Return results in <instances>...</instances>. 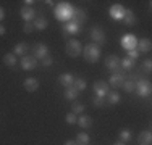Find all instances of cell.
I'll return each mask as SVG.
<instances>
[{
	"mask_svg": "<svg viewBox=\"0 0 152 145\" xmlns=\"http://www.w3.org/2000/svg\"><path fill=\"white\" fill-rule=\"evenodd\" d=\"M110 16L113 18V20H123V16H125V8H123L121 5H113L110 8Z\"/></svg>",
	"mask_w": 152,
	"mask_h": 145,
	"instance_id": "13",
	"label": "cell"
},
{
	"mask_svg": "<svg viewBox=\"0 0 152 145\" xmlns=\"http://www.w3.org/2000/svg\"><path fill=\"white\" fill-rule=\"evenodd\" d=\"M83 111H84V105H81V103H73V111H71V113L79 115V113H83Z\"/></svg>",
	"mask_w": 152,
	"mask_h": 145,
	"instance_id": "33",
	"label": "cell"
},
{
	"mask_svg": "<svg viewBox=\"0 0 152 145\" xmlns=\"http://www.w3.org/2000/svg\"><path fill=\"white\" fill-rule=\"evenodd\" d=\"M3 63H5L7 66H12L13 68L16 65V57L13 55V53H7V55L3 57Z\"/></svg>",
	"mask_w": 152,
	"mask_h": 145,
	"instance_id": "24",
	"label": "cell"
},
{
	"mask_svg": "<svg viewBox=\"0 0 152 145\" xmlns=\"http://www.w3.org/2000/svg\"><path fill=\"white\" fill-rule=\"evenodd\" d=\"M3 34H5V28H3L2 24H0V36H3Z\"/></svg>",
	"mask_w": 152,
	"mask_h": 145,
	"instance_id": "41",
	"label": "cell"
},
{
	"mask_svg": "<svg viewBox=\"0 0 152 145\" xmlns=\"http://www.w3.org/2000/svg\"><path fill=\"white\" fill-rule=\"evenodd\" d=\"M42 65H44V66H50V65H52V58H50L49 55L44 57L42 58Z\"/></svg>",
	"mask_w": 152,
	"mask_h": 145,
	"instance_id": "37",
	"label": "cell"
},
{
	"mask_svg": "<svg viewBox=\"0 0 152 145\" xmlns=\"http://www.w3.org/2000/svg\"><path fill=\"white\" fill-rule=\"evenodd\" d=\"M65 119H66L68 124H76V123H78V116H76L75 113H68Z\"/></svg>",
	"mask_w": 152,
	"mask_h": 145,
	"instance_id": "32",
	"label": "cell"
},
{
	"mask_svg": "<svg viewBox=\"0 0 152 145\" xmlns=\"http://www.w3.org/2000/svg\"><path fill=\"white\" fill-rule=\"evenodd\" d=\"M83 52V47H81V42H78L76 39H71V41L66 42V53L70 57L76 58L78 55H81Z\"/></svg>",
	"mask_w": 152,
	"mask_h": 145,
	"instance_id": "3",
	"label": "cell"
},
{
	"mask_svg": "<svg viewBox=\"0 0 152 145\" xmlns=\"http://www.w3.org/2000/svg\"><path fill=\"white\" fill-rule=\"evenodd\" d=\"M34 55L36 58H44L49 55V50H47V45H44V44H37V45L34 47Z\"/></svg>",
	"mask_w": 152,
	"mask_h": 145,
	"instance_id": "14",
	"label": "cell"
},
{
	"mask_svg": "<svg viewBox=\"0 0 152 145\" xmlns=\"http://www.w3.org/2000/svg\"><path fill=\"white\" fill-rule=\"evenodd\" d=\"M65 31H63V36H68V34H78L79 31H81V26H79L78 23H75V21H66V24H65Z\"/></svg>",
	"mask_w": 152,
	"mask_h": 145,
	"instance_id": "10",
	"label": "cell"
},
{
	"mask_svg": "<svg viewBox=\"0 0 152 145\" xmlns=\"http://www.w3.org/2000/svg\"><path fill=\"white\" fill-rule=\"evenodd\" d=\"M137 57H139L137 50H129V52H128V58H131V60H136Z\"/></svg>",
	"mask_w": 152,
	"mask_h": 145,
	"instance_id": "36",
	"label": "cell"
},
{
	"mask_svg": "<svg viewBox=\"0 0 152 145\" xmlns=\"http://www.w3.org/2000/svg\"><path fill=\"white\" fill-rule=\"evenodd\" d=\"M73 12H75V8L70 5V3L61 2V3L57 5V8H55V18L60 20V21H71Z\"/></svg>",
	"mask_w": 152,
	"mask_h": 145,
	"instance_id": "1",
	"label": "cell"
},
{
	"mask_svg": "<svg viewBox=\"0 0 152 145\" xmlns=\"http://www.w3.org/2000/svg\"><path fill=\"white\" fill-rule=\"evenodd\" d=\"M71 21H75V23H78L79 26H81V23L86 21V12L84 10H75L73 16H71Z\"/></svg>",
	"mask_w": 152,
	"mask_h": 145,
	"instance_id": "17",
	"label": "cell"
},
{
	"mask_svg": "<svg viewBox=\"0 0 152 145\" xmlns=\"http://www.w3.org/2000/svg\"><path fill=\"white\" fill-rule=\"evenodd\" d=\"M73 87L78 90V92H79V90H84L86 89V81H84V79H75Z\"/></svg>",
	"mask_w": 152,
	"mask_h": 145,
	"instance_id": "27",
	"label": "cell"
},
{
	"mask_svg": "<svg viewBox=\"0 0 152 145\" xmlns=\"http://www.w3.org/2000/svg\"><path fill=\"white\" fill-rule=\"evenodd\" d=\"M58 81H60V84H61V86H65V87H71V86H73V82H75V78H73L71 74H68V72H65V74H60Z\"/></svg>",
	"mask_w": 152,
	"mask_h": 145,
	"instance_id": "19",
	"label": "cell"
},
{
	"mask_svg": "<svg viewBox=\"0 0 152 145\" xmlns=\"http://www.w3.org/2000/svg\"><path fill=\"white\" fill-rule=\"evenodd\" d=\"M136 47L139 49V52H151L152 42H151V39H141V41H137Z\"/></svg>",
	"mask_w": 152,
	"mask_h": 145,
	"instance_id": "18",
	"label": "cell"
},
{
	"mask_svg": "<svg viewBox=\"0 0 152 145\" xmlns=\"http://www.w3.org/2000/svg\"><path fill=\"white\" fill-rule=\"evenodd\" d=\"M92 103L96 105V107H104V99L102 97H94V100H92Z\"/></svg>",
	"mask_w": 152,
	"mask_h": 145,
	"instance_id": "35",
	"label": "cell"
},
{
	"mask_svg": "<svg viewBox=\"0 0 152 145\" xmlns=\"http://www.w3.org/2000/svg\"><path fill=\"white\" fill-rule=\"evenodd\" d=\"M76 97H78V90H76L73 86L65 89V99H66V100H75Z\"/></svg>",
	"mask_w": 152,
	"mask_h": 145,
	"instance_id": "23",
	"label": "cell"
},
{
	"mask_svg": "<svg viewBox=\"0 0 152 145\" xmlns=\"http://www.w3.org/2000/svg\"><path fill=\"white\" fill-rule=\"evenodd\" d=\"M3 18H5V12H3V8L0 7V21H2Z\"/></svg>",
	"mask_w": 152,
	"mask_h": 145,
	"instance_id": "39",
	"label": "cell"
},
{
	"mask_svg": "<svg viewBox=\"0 0 152 145\" xmlns=\"http://www.w3.org/2000/svg\"><path fill=\"white\" fill-rule=\"evenodd\" d=\"M32 24H34V29L44 31V29L47 28V20H45L44 16H37V18L34 20V23H32Z\"/></svg>",
	"mask_w": 152,
	"mask_h": 145,
	"instance_id": "20",
	"label": "cell"
},
{
	"mask_svg": "<svg viewBox=\"0 0 152 145\" xmlns=\"http://www.w3.org/2000/svg\"><path fill=\"white\" fill-rule=\"evenodd\" d=\"M144 68H146L147 71H151V68H152V61L149 60V58H147V60L144 61Z\"/></svg>",
	"mask_w": 152,
	"mask_h": 145,
	"instance_id": "38",
	"label": "cell"
},
{
	"mask_svg": "<svg viewBox=\"0 0 152 145\" xmlns=\"http://www.w3.org/2000/svg\"><path fill=\"white\" fill-rule=\"evenodd\" d=\"M120 63L123 65V68H125V70H129V68H133L134 66V60H131V58H123V60L120 61Z\"/></svg>",
	"mask_w": 152,
	"mask_h": 145,
	"instance_id": "30",
	"label": "cell"
},
{
	"mask_svg": "<svg viewBox=\"0 0 152 145\" xmlns=\"http://www.w3.org/2000/svg\"><path fill=\"white\" fill-rule=\"evenodd\" d=\"M137 142L139 145H151L152 142V136H151V130H144L137 136Z\"/></svg>",
	"mask_w": 152,
	"mask_h": 145,
	"instance_id": "15",
	"label": "cell"
},
{
	"mask_svg": "<svg viewBox=\"0 0 152 145\" xmlns=\"http://www.w3.org/2000/svg\"><path fill=\"white\" fill-rule=\"evenodd\" d=\"M134 84H136L137 94H139L141 97H146V95H149V94H151L152 86H151V82H149V81H144V79H141V81L134 82Z\"/></svg>",
	"mask_w": 152,
	"mask_h": 145,
	"instance_id": "5",
	"label": "cell"
},
{
	"mask_svg": "<svg viewBox=\"0 0 152 145\" xmlns=\"http://www.w3.org/2000/svg\"><path fill=\"white\" fill-rule=\"evenodd\" d=\"M118 65H120V58H118L117 55H108L105 58V66H107V70H110V71H117V68H118Z\"/></svg>",
	"mask_w": 152,
	"mask_h": 145,
	"instance_id": "12",
	"label": "cell"
},
{
	"mask_svg": "<svg viewBox=\"0 0 152 145\" xmlns=\"http://www.w3.org/2000/svg\"><path fill=\"white\" fill-rule=\"evenodd\" d=\"M23 86H24V89L28 90V92H36V90L39 89V81H36V79H26V81L23 82Z\"/></svg>",
	"mask_w": 152,
	"mask_h": 145,
	"instance_id": "16",
	"label": "cell"
},
{
	"mask_svg": "<svg viewBox=\"0 0 152 145\" xmlns=\"http://www.w3.org/2000/svg\"><path fill=\"white\" fill-rule=\"evenodd\" d=\"M136 45H137V39L133 34L123 36V39H121V47H123V49H126L129 52V50H134Z\"/></svg>",
	"mask_w": 152,
	"mask_h": 145,
	"instance_id": "6",
	"label": "cell"
},
{
	"mask_svg": "<svg viewBox=\"0 0 152 145\" xmlns=\"http://www.w3.org/2000/svg\"><path fill=\"white\" fill-rule=\"evenodd\" d=\"M108 86L107 82H104V81H97V82H94V86H92V90H94V94H96L97 97H105L107 94H108Z\"/></svg>",
	"mask_w": 152,
	"mask_h": 145,
	"instance_id": "4",
	"label": "cell"
},
{
	"mask_svg": "<svg viewBox=\"0 0 152 145\" xmlns=\"http://www.w3.org/2000/svg\"><path fill=\"white\" fill-rule=\"evenodd\" d=\"M123 20H125V23L128 24V26H134L136 24V18H134V14H133L131 10H125V16H123Z\"/></svg>",
	"mask_w": 152,
	"mask_h": 145,
	"instance_id": "21",
	"label": "cell"
},
{
	"mask_svg": "<svg viewBox=\"0 0 152 145\" xmlns=\"http://www.w3.org/2000/svg\"><path fill=\"white\" fill-rule=\"evenodd\" d=\"M23 31L26 32V34H31V32L34 31V24H32V23H24V26H23Z\"/></svg>",
	"mask_w": 152,
	"mask_h": 145,
	"instance_id": "34",
	"label": "cell"
},
{
	"mask_svg": "<svg viewBox=\"0 0 152 145\" xmlns=\"http://www.w3.org/2000/svg\"><path fill=\"white\" fill-rule=\"evenodd\" d=\"M21 66H23V70H26V71L34 70V68L37 66V58L36 57H23L21 58Z\"/></svg>",
	"mask_w": 152,
	"mask_h": 145,
	"instance_id": "7",
	"label": "cell"
},
{
	"mask_svg": "<svg viewBox=\"0 0 152 145\" xmlns=\"http://www.w3.org/2000/svg\"><path fill=\"white\" fill-rule=\"evenodd\" d=\"M65 145H78V144H76V140H66Z\"/></svg>",
	"mask_w": 152,
	"mask_h": 145,
	"instance_id": "40",
	"label": "cell"
},
{
	"mask_svg": "<svg viewBox=\"0 0 152 145\" xmlns=\"http://www.w3.org/2000/svg\"><path fill=\"white\" fill-rule=\"evenodd\" d=\"M26 50H28V45L26 44H18V45L15 47V55H24L26 53Z\"/></svg>",
	"mask_w": 152,
	"mask_h": 145,
	"instance_id": "28",
	"label": "cell"
},
{
	"mask_svg": "<svg viewBox=\"0 0 152 145\" xmlns=\"http://www.w3.org/2000/svg\"><path fill=\"white\" fill-rule=\"evenodd\" d=\"M21 18L24 20V23H31V20H34V18H36L34 8H32V7L24 5L23 8H21Z\"/></svg>",
	"mask_w": 152,
	"mask_h": 145,
	"instance_id": "8",
	"label": "cell"
},
{
	"mask_svg": "<svg viewBox=\"0 0 152 145\" xmlns=\"http://www.w3.org/2000/svg\"><path fill=\"white\" fill-rule=\"evenodd\" d=\"M120 139H121L123 144L128 142V140H131V130H129V129H123L120 132Z\"/></svg>",
	"mask_w": 152,
	"mask_h": 145,
	"instance_id": "29",
	"label": "cell"
},
{
	"mask_svg": "<svg viewBox=\"0 0 152 145\" xmlns=\"http://www.w3.org/2000/svg\"><path fill=\"white\" fill-rule=\"evenodd\" d=\"M121 87L126 90V92H133V90L136 89V84H134L133 81H125V82H123V86H121Z\"/></svg>",
	"mask_w": 152,
	"mask_h": 145,
	"instance_id": "31",
	"label": "cell"
},
{
	"mask_svg": "<svg viewBox=\"0 0 152 145\" xmlns=\"http://www.w3.org/2000/svg\"><path fill=\"white\" fill-rule=\"evenodd\" d=\"M115 145H125V144H123V142H117V144H115Z\"/></svg>",
	"mask_w": 152,
	"mask_h": 145,
	"instance_id": "42",
	"label": "cell"
},
{
	"mask_svg": "<svg viewBox=\"0 0 152 145\" xmlns=\"http://www.w3.org/2000/svg\"><path fill=\"white\" fill-rule=\"evenodd\" d=\"M83 55H84V60L89 61V63H96L100 58V47L97 44H89L83 49Z\"/></svg>",
	"mask_w": 152,
	"mask_h": 145,
	"instance_id": "2",
	"label": "cell"
},
{
	"mask_svg": "<svg viewBox=\"0 0 152 145\" xmlns=\"http://www.w3.org/2000/svg\"><path fill=\"white\" fill-rule=\"evenodd\" d=\"M89 136L86 132H81V134H78V137H76V144L78 145H88L89 144Z\"/></svg>",
	"mask_w": 152,
	"mask_h": 145,
	"instance_id": "25",
	"label": "cell"
},
{
	"mask_svg": "<svg viewBox=\"0 0 152 145\" xmlns=\"http://www.w3.org/2000/svg\"><path fill=\"white\" fill-rule=\"evenodd\" d=\"M123 82H125V76L120 74V72H113L110 78V82H108V86H112L113 89H120L123 86Z\"/></svg>",
	"mask_w": 152,
	"mask_h": 145,
	"instance_id": "9",
	"label": "cell"
},
{
	"mask_svg": "<svg viewBox=\"0 0 152 145\" xmlns=\"http://www.w3.org/2000/svg\"><path fill=\"white\" fill-rule=\"evenodd\" d=\"M105 97H107V102L110 105H115V103H118V102H120V95H118L117 92H108Z\"/></svg>",
	"mask_w": 152,
	"mask_h": 145,
	"instance_id": "26",
	"label": "cell"
},
{
	"mask_svg": "<svg viewBox=\"0 0 152 145\" xmlns=\"http://www.w3.org/2000/svg\"><path fill=\"white\" fill-rule=\"evenodd\" d=\"M91 39L97 44V45H99V44L105 42V34H104V31L100 28H94L91 31Z\"/></svg>",
	"mask_w": 152,
	"mask_h": 145,
	"instance_id": "11",
	"label": "cell"
},
{
	"mask_svg": "<svg viewBox=\"0 0 152 145\" xmlns=\"http://www.w3.org/2000/svg\"><path fill=\"white\" fill-rule=\"evenodd\" d=\"M78 124L81 126V128H84V129L91 128V126H92L91 116H81V118H78Z\"/></svg>",
	"mask_w": 152,
	"mask_h": 145,
	"instance_id": "22",
	"label": "cell"
}]
</instances>
